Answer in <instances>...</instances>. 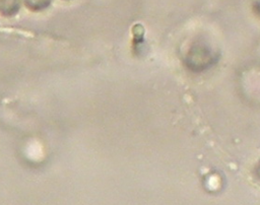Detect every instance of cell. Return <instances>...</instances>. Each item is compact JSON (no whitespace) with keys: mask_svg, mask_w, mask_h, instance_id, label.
Wrapping results in <instances>:
<instances>
[{"mask_svg":"<svg viewBox=\"0 0 260 205\" xmlns=\"http://www.w3.org/2000/svg\"><path fill=\"white\" fill-rule=\"evenodd\" d=\"M20 7L19 0H0V12L4 16L15 15Z\"/></svg>","mask_w":260,"mask_h":205,"instance_id":"6da1fadb","label":"cell"},{"mask_svg":"<svg viewBox=\"0 0 260 205\" xmlns=\"http://www.w3.org/2000/svg\"><path fill=\"white\" fill-rule=\"evenodd\" d=\"M52 0H24L25 6L32 11H41L48 8Z\"/></svg>","mask_w":260,"mask_h":205,"instance_id":"7a4b0ae2","label":"cell"}]
</instances>
